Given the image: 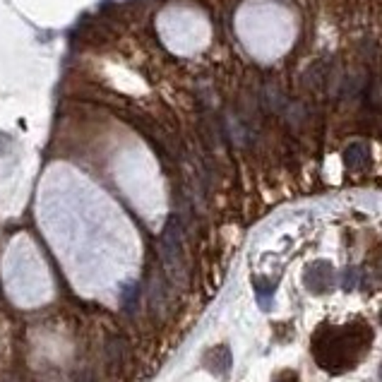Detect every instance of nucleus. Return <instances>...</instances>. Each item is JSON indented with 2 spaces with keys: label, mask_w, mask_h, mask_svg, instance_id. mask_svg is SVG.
Returning a JSON list of instances; mask_svg holds the SVG:
<instances>
[{
  "label": "nucleus",
  "mask_w": 382,
  "mask_h": 382,
  "mask_svg": "<svg viewBox=\"0 0 382 382\" xmlns=\"http://www.w3.org/2000/svg\"><path fill=\"white\" fill-rule=\"evenodd\" d=\"M286 380H288V370H284V373L279 375V378H277L275 382H286ZM291 382H301V378H298V375L293 373V375H291Z\"/></svg>",
  "instance_id": "39448f33"
},
{
  "label": "nucleus",
  "mask_w": 382,
  "mask_h": 382,
  "mask_svg": "<svg viewBox=\"0 0 382 382\" xmlns=\"http://www.w3.org/2000/svg\"><path fill=\"white\" fill-rule=\"evenodd\" d=\"M15 382H17V380H15Z\"/></svg>",
  "instance_id": "0eeeda50"
},
{
  "label": "nucleus",
  "mask_w": 382,
  "mask_h": 382,
  "mask_svg": "<svg viewBox=\"0 0 382 382\" xmlns=\"http://www.w3.org/2000/svg\"><path fill=\"white\" fill-rule=\"evenodd\" d=\"M137 296H139V291H137L135 284H128V286L121 291V303H123V308H125V313H135Z\"/></svg>",
  "instance_id": "20e7f679"
},
{
  "label": "nucleus",
  "mask_w": 382,
  "mask_h": 382,
  "mask_svg": "<svg viewBox=\"0 0 382 382\" xmlns=\"http://www.w3.org/2000/svg\"><path fill=\"white\" fill-rule=\"evenodd\" d=\"M162 260L171 279L183 284L185 281V260H183V234L175 216H171L162 234Z\"/></svg>",
  "instance_id": "f257e3e1"
},
{
  "label": "nucleus",
  "mask_w": 382,
  "mask_h": 382,
  "mask_svg": "<svg viewBox=\"0 0 382 382\" xmlns=\"http://www.w3.org/2000/svg\"><path fill=\"white\" fill-rule=\"evenodd\" d=\"M123 356H125V342L118 337H108L106 342V358L108 363H111V368H118L123 361Z\"/></svg>",
  "instance_id": "7ed1b4c3"
},
{
  "label": "nucleus",
  "mask_w": 382,
  "mask_h": 382,
  "mask_svg": "<svg viewBox=\"0 0 382 382\" xmlns=\"http://www.w3.org/2000/svg\"><path fill=\"white\" fill-rule=\"evenodd\" d=\"M205 368L214 375H226L231 370V351L229 347H214L205 356Z\"/></svg>",
  "instance_id": "f03ea898"
},
{
  "label": "nucleus",
  "mask_w": 382,
  "mask_h": 382,
  "mask_svg": "<svg viewBox=\"0 0 382 382\" xmlns=\"http://www.w3.org/2000/svg\"><path fill=\"white\" fill-rule=\"evenodd\" d=\"M380 380H382V365H380Z\"/></svg>",
  "instance_id": "423d86ee"
}]
</instances>
